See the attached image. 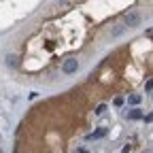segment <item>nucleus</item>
I'll return each mask as SVG.
<instances>
[{"label":"nucleus","mask_w":153,"mask_h":153,"mask_svg":"<svg viewBox=\"0 0 153 153\" xmlns=\"http://www.w3.org/2000/svg\"><path fill=\"white\" fill-rule=\"evenodd\" d=\"M76 70H79V62L72 60V57L62 64V72H64V74H72V72H76Z\"/></svg>","instance_id":"f03ea898"},{"label":"nucleus","mask_w":153,"mask_h":153,"mask_svg":"<svg viewBox=\"0 0 153 153\" xmlns=\"http://www.w3.org/2000/svg\"><path fill=\"white\" fill-rule=\"evenodd\" d=\"M106 134V128H100V130H96V132H91V134H87V140H98V138H102Z\"/></svg>","instance_id":"20e7f679"},{"label":"nucleus","mask_w":153,"mask_h":153,"mask_svg":"<svg viewBox=\"0 0 153 153\" xmlns=\"http://www.w3.org/2000/svg\"><path fill=\"white\" fill-rule=\"evenodd\" d=\"M113 104H115V106H121V104H123V98H121V96H117V98L113 100Z\"/></svg>","instance_id":"6e6552de"},{"label":"nucleus","mask_w":153,"mask_h":153,"mask_svg":"<svg viewBox=\"0 0 153 153\" xmlns=\"http://www.w3.org/2000/svg\"><path fill=\"white\" fill-rule=\"evenodd\" d=\"M74 153H87V151H85V149H76Z\"/></svg>","instance_id":"ddd939ff"},{"label":"nucleus","mask_w":153,"mask_h":153,"mask_svg":"<svg viewBox=\"0 0 153 153\" xmlns=\"http://www.w3.org/2000/svg\"><path fill=\"white\" fill-rule=\"evenodd\" d=\"M106 111V104H98V106H96V115H102Z\"/></svg>","instance_id":"0eeeda50"},{"label":"nucleus","mask_w":153,"mask_h":153,"mask_svg":"<svg viewBox=\"0 0 153 153\" xmlns=\"http://www.w3.org/2000/svg\"><path fill=\"white\" fill-rule=\"evenodd\" d=\"M121 32H123V26H117V28H115V30H113V36H119Z\"/></svg>","instance_id":"1a4fd4ad"},{"label":"nucleus","mask_w":153,"mask_h":153,"mask_svg":"<svg viewBox=\"0 0 153 153\" xmlns=\"http://www.w3.org/2000/svg\"><path fill=\"white\" fill-rule=\"evenodd\" d=\"M140 100H143V96H140V94H132V96H128V104H132V106L140 104Z\"/></svg>","instance_id":"39448f33"},{"label":"nucleus","mask_w":153,"mask_h":153,"mask_svg":"<svg viewBox=\"0 0 153 153\" xmlns=\"http://www.w3.org/2000/svg\"><path fill=\"white\" fill-rule=\"evenodd\" d=\"M121 153H130V145H126V147H123V151H121Z\"/></svg>","instance_id":"f8f14e48"},{"label":"nucleus","mask_w":153,"mask_h":153,"mask_svg":"<svg viewBox=\"0 0 153 153\" xmlns=\"http://www.w3.org/2000/svg\"><path fill=\"white\" fill-rule=\"evenodd\" d=\"M145 121H153V113L151 115H145Z\"/></svg>","instance_id":"9b49d317"},{"label":"nucleus","mask_w":153,"mask_h":153,"mask_svg":"<svg viewBox=\"0 0 153 153\" xmlns=\"http://www.w3.org/2000/svg\"><path fill=\"white\" fill-rule=\"evenodd\" d=\"M123 19H126V26H128V28H138V26L143 24V15H140L138 11H128Z\"/></svg>","instance_id":"f257e3e1"},{"label":"nucleus","mask_w":153,"mask_h":153,"mask_svg":"<svg viewBox=\"0 0 153 153\" xmlns=\"http://www.w3.org/2000/svg\"><path fill=\"white\" fill-rule=\"evenodd\" d=\"M145 89H147V91H151V89H153V81H147V85H145Z\"/></svg>","instance_id":"9d476101"},{"label":"nucleus","mask_w":153,"mask_h":153,"mask_svg":"<svg viewBox=\"0 0 153 153\" xmlns=\"http://www.w3.org/2000/svg\"><path fill=\"white\" fill-rule=\"evenodd\" d=\"M17 64V57L15 55H7V66H15Z\"/></svg>","instance_id":"423d86ee"},{"label":"nucleus","mask_w":153,"mask_h":153,"mask_svg":"<svg viewBox=\"0 0 153 153\" xmlns=\"http://www.w3.org/2000/svg\"><path fill=\"white\" fill-rule=\"evenodd\" d=\"M126 117H128V119H145V115H143L140 108H132L130 113H126Z\"/></svg>","instance_id":"7ed1b4c3"}]
</instances>
